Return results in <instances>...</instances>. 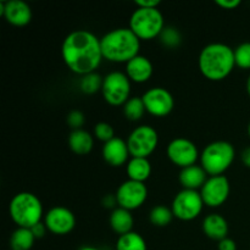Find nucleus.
Here are the masks:
<instances>
[{
    "instance_id": "nucleus-1",
    "label": "nucleus",
    "mask_w": 250,
    "mask_h": 250,
    "mask_svg": "<svg viewBox=\"0 0 250 250\" xmlns=\"http://www.w3.org/2000/svg\"><path fill=\"white\" fill-rule=\"evenodd\" d=\"M61 55L66 66L81 76L95 72L104 59L100 39L87 29H76L67 34L61 46Z\"/></svg>"
},
{
    "instance_id": "nucleus-2",
    "label": "nucleus",
    "mask_w": 250,
    "mask_h": 250,
    "mask_svg": "<svg viewBox=\"0 0 250 250\" xmlns=\"http://www.w3.org/2000/svg\"><path fill=\"white\" fill-rule=\"evenodd\" d=\"M103 58L112 62H128L139 55L141 39L131 28H115L100 38Z\"/></svg>"
},
{
    "instance_id": "nucleus-3",
    "label": "nucleus",
    "mask_w": 250,
    "mask_h": 250,
    "mask_svg": "<svg viewBox=\"0 0 250 250\" xmlns=\"http://www.w3.org/2000/svg\"><path fill=\"white\" fill-rule=\"evenodd\" d=\"M234 65V50L227 44H208L200 51L199 68L208 80H225L232 72Z\"/></svg>"
},
{
    "instance_id": "nucleus-4",
    "label": "nucleus",
    "mask_w": 250,
    "mask_h": 250,
    "mask_svg": "<svg viewBox=\"0 0 250 250\" xmlns=\"http://www.w3.org/2000/svg\"><path fill=\"white\" fill-rule=\"evenodd\" d=\"M10 216L19 227L32 229L41 222L43 216V205L39 198L33 193L21 192L10 202Z\"/></svg>"
},
{
    "instance_id": "nucleus-5",
    "label": "nucleus",
    "mask_w": 250,
    "mask_h": 250,
    "mask_svg": "<svg viewBox=\"0 0 250 250\" xmlns=\"http://www.w3.org/2000/svg\"><path fill=\"white\" fill-rule=\"evenodd\" d=\"M236 150L229 142L216 141L208 144L200 155L202 167L210 176H221L234 161Z\"/></svg>"
},
{
    "instance_id": "nucleus-6",
    "label": "nucleus",
    "mask_w": 250,
    "mask_h": 250,
    "mask_svg": "<svg viewBox=\"0 0 250 250\" xmlns=\"http://www.w3.org/2000/svg\"><path fill=\"white\" fill-rule=\"evenodd\" d=\"M129 28L139 39H153L165 28L164 16L158 7H137L129 19Z\"/></svg>"
},
{
    "instance_id": "nucleus-7",
    "label": "nucleus",
    "mask_w": 250,
    "mask_h": 250,
    "mask_svg": "<svg viewBox=\"0 0 250 250\" xmlns=\"http://www.w3.org/2000/svg\"><path fill=\"white\" fill-rule=\"evenodd\" d=\"M102 93L110 105H125L129 99L131 80L121 71H112L103 78Z\"/></svg>"
},
{
    "instance_id": "nucleus-8",
    "label": "nucleus",
    "mask_w": 250,
    "mask_h": 250,
    "mask_svg": "<svg viewBox=\"0 0 250 250\" xmlns=\"http://www.w3.org/2000/svg\"><path fill=\"white\" fill-rule=\"evenodd\" d=\"M158 143V132L148 125L134 128L127 138V146L132 158H148L155 150Z\"/></svg>"
},
{
    "instance_id": "nucleus-9",
    "label": "nucleus",
    "mask_w": 250,
    "mask_h": 250,
    "mask_svg": "<svg viewBox=\"0 0 250 250\" xmlns=\"http://www.w3.org/2000/svg\"><path fill=\"white\" fill-rule=\"evenodd\" d=\"M204 207V200L198 190L182 189L172 200L171 210L173 216L183 221H190L198 217Z\"/></svg>"
},
{
    "instance_id": "nucleus-10",
    "label": "nucleus",
    "mask_w": 250,
    "mask_h": 250,
    "mask_svg": "<svg viewBox=\"0 0 250 250\" xmlns=\"http://www.w3.org/2000/svg\"><path fill=\"white\" fill-rule=\"evenodd\" d=\"M116 200L120 208H124L126 210L138 209L139 207L144 204L148 197V189L143 182H137V181H125L116 192Z\"/></svg>"
},
{
    "instance_id": "nucleus-11",
    "label": "nucleus",
    "mask_w": 250,
    "mask_h": 250,
    "mask_svg": "<svg viewBox=\"0 0 250 250\" xmlns=\"http://www.w3.org/2000/svg\"><path fill=\"white\" fill-rule=\"evenodd\" d=\"M143 102L149 114L163 117L170 114L175 106V99L166 88L154 87L146 90L143 95Z\"/></svg>"
},
{
    "instance_id": "nucleus-12",
    "label": "nucleus",
    "mask_w": 250,
    "mask_h": 250,
    "mask_svg": "<svg viewBox=\"0 0 250 250\" xmlns=\"http://www.w3.org/2000/svg\"><path fill=\"white\" fill-rule=\"evenodd\" d=\"M167 156L175 165L185 168L195 165L199 151L197 146L187 138H175L167 146Z\"/></svg>"
},
{
    "instance_id": "nucleus-13",
    "label": "nucleus",
    "mask_w": 250,
    "mask_h": 250,
    "mask_svg": "<svg viewBox=\"0 0 250 250\" xmlns=\"http://www.w3.org/2000/svg\"><path fill=\"white\" fill-rule=\"evenodd\" d=\"M204 204L217 208L224 204L229 195V182L225 176H211L200 189Z\"/></svg>"
},
{
    "instance_id": "nucleus-14",
    "label": "nucleus",
    "mask_w": 250,
    "mask_h": 250,
    "mask_svg": "<svg viewBox=\"0 0 250 250\" xmlns=\"http://www.w3.org/2000/svg\"><path fill=\"white\" fill-rule=\"evenodd\" d=\"M44 224L51 233L63 236V234L70 233L75 229L76 217L67 208L54 207L46 212L44 217Z\"/></svg>"
},
{
    "instance_id": "nucleus-15",
    "label": "nucleus",
    "mask_w": 250,
    "mask_h": 250,
    "mask_svg": "<svg viewBox=\"0 0 250 250\" xmlns=\"http://www.w3.org/2000/svg\"><path fill=\"white\" fill-rule=\"evenodd\" d=\"M0 15L14 26H26L32 20V9L23 0H7L0 2Z\"/></svg>"
},
{
    "instance_id": "nucleus-16",
    "label": "nucleus",
    "mask_w": 250,
    "mask_h": 250,
    "mask_svg": "<svg viewBox=\"0 0 250 250\" xmlns=\"http://www.w3.org/2000/svg\"><path fill=\"white\" fill-rule=\"evenodd\" d=\"M129 155L131 154H129L127 142L120 137H115L111 141L104 143V146H103V158L109 165L115 166V167L126 164Z\"/></svg>"
},
{
    "instance_id": "nucleus-17",
    "label": "nucleus",
    "mask_w": 250,
    "mask_h": 250,
    "mask_svg": "<svg viewBox=\"0 0 250 250\" xmlns=\"http://www.w3.org/2000/svg\"><path fill=\"white\" fill-rule=\"evenodd\" d=\"M126 75L133 82H146L153 75V63L146 56L137 55L126 63Z\"/></svg>"
},
{
    "instance_id": "nucleus-18",
    "label": "nucleus",
    "mask_w": 250,
    "mask_h": 250,
    "mask_svg": "<svg viewBox=\"0 0 250 250\" xmlns=\"http://www.w3.org/2000/svg\"><path fill=\"white\" fill-rule=\"evenodd\" d=\"M208 180V173L202 165H192L185 167L180 172V183L183 186V189L198 190L202 189Z\"/></svg>"
},
{
    "instance_id": "nucleus-19",
    "label": "nucleus",
    "mask_w": 250,
    "mask_h": 250,
    "mask_svg": "<svg viewBox=\"0 0 250 250\" xmlns=\"http://www.w3.org/2000/svg\"><path fill=\"white\" fill-rule=\"evenodd\" d=\"M203 231L214 241H222L229 234L227 220L220 214H210L203 221Z\"/></svg>"
},
{
    "instance_id": "nucleus-20",
    "label": "nucleus",
    "mask_w": 250,
    "mask_h": 250,
    "mask_svg": "<svg viewBox=\"0 0 250 250\" xmlns=\"http://www.w3.org/2000/svg\"><path fill=\"white\" fill-rule=\"evenodd\" d=\"M68 146L73 153L78 155H84L90 153L94 146V139L89 132L84 129H73L68 136Z\"/></svg>"
},
{
    "instance_id": "nucleus-21",
    "label": "nucleus",
    "mask_w": 250,
    "mask_h": 250,
    "mask_svg": "<svg viewBox=\"0 0 250 250\" xmlns=\"http://www.w3.org/2000/svg\"><path fill=\"white\" fill-rule=\"evenodd\" d=\"M133 224L134 220L129 210L120 207L112 210L111 215H110V225H111L112 229L120 236L132 232Z\"/></svg>"
},
{
    "instance_id": "nucleus-22",
    "label": "nucleus",
    "mask_w": 250,
    "mask_h": 250,
    "mask_svg": "<svg viewBox=\"0 0 250 250\" xmlns=\"http://www.w3.org/2000/svg\"><path fill=\"white\" fill-rule=\"evenodd\" d=\"M151 173V165L148 158H131L127 163V175L129 180L143 182Z\"/></svg>"
},
{
    "instance_id": "nucleus-23",
    "label": "nucleus",
    "mask_w": 250,
    "mask_h": 250,
    "mask_svg": "<svg viewBox=\"0 0 250 250\" xmlns=\"http://www.w3.org/2000/svg\"><path fill=\"white\" fill-rule=\"evenodd\" d=\"M36 237L32 233L31 229L19 227L10 237L11 250H29L33 247Z\"/></svg>"
},
{
    "instance_id": "nucleus-24",
    "label": "nucleus",
    "mask_w": 250,
    "mask_h": 250,
    "mask_svg": "<svg viewBox=\"0 0 250 250\" xmlns=\"http://www.w3.org/2000/svg\"><path fill=\"white\" fill-rule=\"evenodd\" d=\"M116 250H148L143 237L137 232H128L119 237L116 242Z\"/></svg>"
},
{
    "instance_id": "nucleus-25",
    "label": "nucleus",
    "mask_w": 250,
    "mask_h": 250,
    "mask_svg": "<svg viewBox=\"0 0 250 250\" xmlns=\"http://www.w3.org/2000/svg\"><path fill=\"white\" fill-rule=\"evenodd\" d=\"M146 111V105H144L143 98L142 97H132L129 98L124 105L125 116L131 121H138L143 117L144 112Z\"/></svg>"
},
{
    "instance_id": "nucleus-26",
    "label": "nucleus",
    "mask_w": 250,
    "mask_h": 250,
    "mask_svg": "<svg viewBox=\"0 0 250 250\" xmlns=\"http://www.w3.org/2000/svg\"><path fill=\"white\" fill-rule=\"evenodd\" d=\"M173 212L170 208L165 207V205H158V207L153 208L149 214V220L154 226L158 227H165L172 221Z\"/></svg>"
},
{
    "instance_id": "nucleus-27",
    "label": "nucleus",
    "mask_w": 250,
    "mask_h": 250,
    "mask_svg": "<svg viewBox=\"0 0 250 250\" xmlns=\"http://www.w3.org/2000/svg\"><path fill=\"white\" fill-rule=\"evenodd\" d=\"M103 78L99 73L92 72L82 76L80 81V88L85 94H94L98 90L102 89Z\"/></svg>"
},
{
    "instance_id": "nucleus-28",
    "label": "nucleus",
    "mask_w": 250,
    "mask_h": 250,
    "mask_svg": "<svg viewBox=\"0 0 250 250\" xmlns=\"http://www.w3.org/2000/svg\"><path fill=\"white\" fill-rule=\"evenodd\" d=\"M159 37H160L161 43L167 48H177L182 41L180 31L172 26H166Z\"/></svg>"
},
{
    "instance_id": "nucleus-29",
    "label": "nucleus",
    "mask_w": 250,
    "mask_h": 250,
    "mask_svg": "<svg viewBox=\"0 0 250 250\" xmlns=\"http://www.w3.org/2000/svg\"><path fill=\"white\" fill-rule=\"evenodd\" d=\"M236 65L241 68H250V42H244L234 49Z\"/></svg>"
},
{
    "instance_id": "nucleus-30",
    "label": "nucleus",
    "mask_w": 250,
    "mask_h": 250,
    "mask_svg": "<svg viewBox=\"0 0 250 250\" xmlns=\"http://www.w3.org/2000/svg\"><path fill=\"white\" fill-rule=\"evenodd\" d=\"M94 134L99 141L104 142V143L115 138L114 127L110 124H107V122H99V124L95 125Z\"/></svg>"
},
{
    "instance_id": "nucleus-31",
    "label": "nucleus",
    "mask_w": 250,
    "mask_h": 250,
    "mask_svg": "<svg viewBox=\"0 0 250 250\" xmlns=\"http://www.w3.org/2000/svg\"><path fill=\"white\" fill-rule=\"evenodd\" d=\"M67 124L72 127V129H81L84 125V115L80 110H72L67 115Z\"/></svg>"
},
{
    "instance_id": "nucleus-32",
    "label": "nucleus",
    "mask_w": 250,
    "mask_h": 250,
    "mask_svg": "<svg viewBox=\"0 0 250 250\" xmlns=\"http://www.w3.org/2000/svg\"><path fill=\"white\" fill-rule=\"evenodd\" d=\"M219 250H237L236 242L227 237L219 242Z\"/></svg>"
},
{
    "instance_id": "nucleus-33",
    "label": "nucleus",
    "mask_w": 250,
    "mask_h": 250,
    "mask_svg": "<svg viewBox=\"0 0 250 250\" xmlns=\"http://www.w3.org/2000/svg\"><path fill=\"white\" fill-rule=\"evenodd\" d=\"M46 229H46L45 224H42V222H39V224L34 225V226L32 227L31 231L37 239V238H43L44 234H45V232H46Z\"/></svg>"
},
{
    "instance_id": "nucleus-34",
    "label": "nucleus",
    "mask_w": 250,
    "mask_h": 250,
    "mask_svg": "<svg viewBox=\"0 0 250 250\" xmlns=\"http://www.w3.org/2000/svg\"><path fill=\"white\" fill-rule=\"evenodd\" d=\"M216 2L219 6L224 7V9H236L238 5H241V0H216Z\"/></svg>"
},
{
    "instance_id": "nucleus-35",
    "label": "nucleus",
    "mask_w": 250,
    "mask_h": 250,
    "mask_svg": "<svg viewBox=\"0 0 250 250\" xmlns=\"http://www.w3.org/2000/svg\"><path fill=\"white\" fill-rule=\"evenodd\" d=\"M160 4V0H136V5L138 7H158Z\"/></svg>"
},
{
    "instance_id": "nucleus-36",
    "label": "nucleus",
    "mask_w": 250,
    "mask_h": 250,
    "mask_svg": "<svg viewBox=\"0 0 250 250\" xmlns=\"http://www.w3.org/2000/svg\"><path fill=\"white\" fill-rule=\"evenodd\" d=\"M242 161L247 167L250 168V146H247L243 151H242Z\"/></svg>"
},
{
    "instance_id": "nucleus-37",
    "label": "nucleus",
    "mask_w": 250,
    "mask_h": 250,
    "mask_svg": "<svg viewBox=\"0 0 250 250\" xmlns=\"http://www.w3.org/2000/svg\"><path fill=\"white\" fill-rule=\"evenodd\" d=\"M115 204H117V200H116V195H112L109 194L104 198V205L106 208H112Z\"/></svg>"
},
{
    "instance_id": "nucleus-38",
    "label": "nucleus",
    "mask_w": 250,
    "mask_h": 250,
    "mask_svg": "<svg viewBox=\"0 0 250 250\" xmlns=\"http://www.w3.org/2000/svg\"><path fill=\"white\" fill-rule=\"evenodd\" d=\"M78 250H100V249L95 248V247H83V248H81Z\"/></svg>"
},
{
    "instance_id": "nucleus-39",
    "label": "nucleus",
    "mask_w": 250,
    "mask_h": 250,
    "mask_svg": "<svg viewBox=\"0 0 250 250\" xmlns=\"http://www.w3.org/2000/svg\"><path fill=\"white\" fill-rule=\"evenodd\" d=\"M247 90H248V94L250 95V75H249L248 80H247Z\"/></svg>"
},
{
    "instance_id": "nucleus-40",
    "label": "nucleus",
    "mask_w": 250,
    "mask_h": 250,
    "mask_svg": "<svg viewBox=\"0 0 250 250\" xmlns=\"http://www.w3.org/2000/svg\"><path fill=\"white\" fill-rule=\"evenodd\" d=\"M248 134H249V137H250V124H249V126H248Z\"/></svg>"
}]
</instances>
